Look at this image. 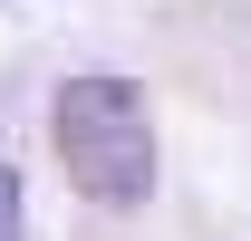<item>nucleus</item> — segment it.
Listing matches in <instances>:
<instances>
[{
    "mask_svg": "<svg viewBox=\"0 0 251 241\" xmlns=\"http://www.w3.org/2000/svg\"><path fill=\"white\" fill-rule=\"evenodd\" d=\"M58 154H68V183L87 203H145L155 193V116L126 77H77L58 96Z\"/></svg>",
    "mask_w": 251,
    "mask_h": 241,
    "instance_id": "1",
    "label": "nucleus"
},
{
    "mask_svg": "<svg viewBox=\"0 0 251 241\" xmlns=\"http://www.w3.org/2000/svg\"><path fill=\"white\" fill-rule=\"evenodd\" d=\"M0 241H20V174L0 164Z\"/></svg>",
    "mask_w": 251,
    "mask_h": 241,
    "instance_id": "2",
    "label": "nucleus"
}]
</instances>
